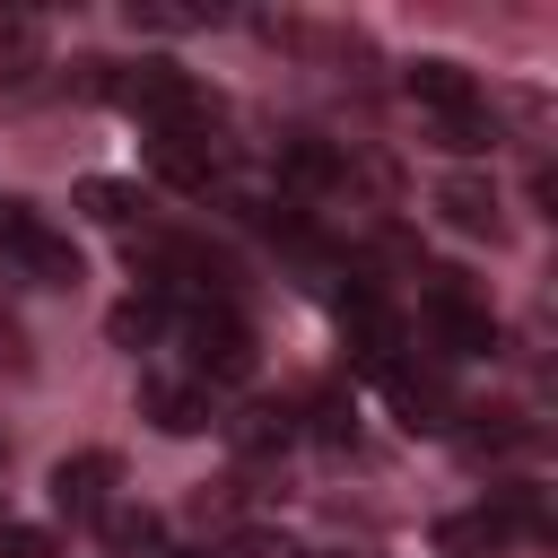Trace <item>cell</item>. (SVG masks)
<instances>
[{
  "mask_svg": "<svg viewBox=\"0 0 558 558\" xmlns=\"http://www.w3.org/2000/svg\"><path fill=\"white\" fill-rule=\"evenodd\" d=\"M105 96L113 105H131L157 140H218V87H201L192 70H174V61H131V70H113L105 78Z\"/></svg>",
  "mask_w": 558,
  "mask_h": 558,
  "instance_id": "1",
  "label": "cell"
},
{
  "mask_svg": "<svg viewBox=\"0 0 558 558\" xmlns=\"http://www.w3.org/2000/svg\"><path fill=\"white\" fill-rule=\"evenodd\" d=\"M44 17L35 9H0V87H26L35 70H44Z\"/></svg>",
  "mask_w": 558,
  "mask_h": 558,
  "instance_id": "11",
  "label": "cell"
},
{
  "mask_svg": "<svg viewBox=\"0 0 558 558\" xmlns=\"http://www.w3.org/2000/svg\"><path fill=\"white\" fill-rule=\"evenodd\" d=\"M384 392H392V410H401V427H445V418H453V401H445V384H436V375H418L410 357H392V366H384Z\"/></svg>",
  "mask_w": 558,
  "mask_h": 558,
  "instance_id": "8",
  "label": "cell"
},
{
  "mask_svg": "<svg viewBox=\"0 0 558 558\" xmlns=\"http://www.w3.org/2000/svg\"><path fill=\"white\" fill-rule=\"evenodd\" d=\"M157 558H209V549H157Z\"/></svg>",
  "mask_w": 558,
  "mask_h": 558,
  "instance_id": "21",
  "label": "cell"
},
{
  "mask_svg": "<svg viewBox=\"0 0 558 558\" xmlns=\"http://www.w3.org/2000/svg\"><path fill=\"white\" fill-rule=\"evenodd\" d=\"M279 174H288L296 192H331V183H349V157H340L331 140L296 131V140H279Z\"/></svg>",
  "mask_w": 558,
  "mask_h": 558,
  "instance_id": "9",
  "label": "cell"
},
{
  "mask_svg": "<svg viewBox=\"0 0 558 558\" xmlns=\"http://www.w3.org/2000/svg\"><path fill=\"white\" fill-rule=\"evenodd\" d=\"M113 453H61L52 462V514H70V523H105L113 514Z\"/></svg>",
  "mask_w": 558,
  "mask_h": 558,
  "instance_id": "7",
  "label": "cell"
},
{
  "mask_svg": "<svg viewBox=\"0 0 558 558\" xmlns=\"http://www.w3.org/2000/svg\"><path fill=\"white\" fill-rule=\"evenodd\" d=\"M418 314H427V331H436L453 357H488V349H497V314H488V305H480L453 270H436V279H427Z\"/></svg>",
  "mask_w": 558,
  "mask_h": 558,
  "instance_id": "5",
  "label": "cell"
},
{
  "mask_svg": "<svg viewBox=\"0 0 558 558\" xmlns=\"http://www.w3.org/2000/svg\"><path fill=\"white\" fill-rule=\"evenodd\" d=\"M0 453H9V445H0Z\"/></svg>",
  "mask_w": 558,
  "mask_h": 558,
  "instance_id": "22",
  "label": "cell"
},
{
  "mask_svg": "<svg viewBox=\"0 0 558 558\" xmlns=\"http://www.w3.org/2000/svg\"><path fill=\"white\" fill-rule=\"evenodd\" d=\"M105 532H113V549H157V541H166V523H157L148 506H113Z\"/></svg>",
  "mask_w": 558,
  "mask_h": 558,
  "instance_id": "17",
  "label": "cell"
},
{
  "mask_svg": "<svg viewBox=\"0 0 558 558\" xmlns=\"http://www.w3.org/2000/svg\"><path fill=\"white\" fill-rule=\"evenodd\" d=\"M401 87H410V105L427 113V131H436V148H453V157H480V148H497V105H488V87L462 70V61H410L401 70Z\"/></svg>",
  "mask_w": 558,
  "mask_h": 558,
  "instance_id": "2",
  "label": "cell"
},
{
  "mask_svg": "<svg viewBox=\"0 0 558 558\" xmlns=\"http://www.w3.org/2000/svg\"><path fill=\"white\" fill-rule=\"evenodd\" d=\"M0 262H9L17 279H35V288H70V279H78V244L52 235L26 201H0Z\"/></svg>",
  "mask_w": 558,
  "mask_h": 558,
  "instance_id": "4",
  "label": "cell"
},
{
  "mask_svg": "<svg viewBox=\"0 0 558 558\" xmlns=\"http://www.w3.org/2000/svg\"><path fill=\"white\" fill-rule=\"evenodd\" d=\"M218 9H174V0H131V26H157V35H183V26H209Z\"/></svg>",
  "mask_w": 558,
  "mask_h": 558,
  "instance_id": "18",
  "label": "cell"
},
{
  "mask_svg": "<svg viewBox=\"0 0 558 558\" xmlns=\"http://www.w3.org/2000/svg\"><path fill=\"white\" fill-rule=\"evenodd\" d=\"M140 410H148L166 436H201V427L218 418V392L192 384V375H174V366H148V375H140Z\"/></svg>",
  "mask_w": 558,
  "mask_h": 558,
  "instance_id": "6",
  "label": "cell"
},
{
  "mask_svg": "<svg viewBox=\"0 0 558 558\" xmlns=\"http://www.w3.org/2000/svg\"><path fill=\"white\" fill-rule=\"evenodd\" d=\"M349 427H357V418H349V401H340V392H323V401H314V436H323V445H349Z\"/></svg>",
  "mask_w": 558,
  "mask_h": 558,
  "instance_id": "20",
  "label": "cell"
},
{
  "mask_svg": "<svg viewBox=\"0 0 558 558\" xmlns=\"http://www.w3.org/2000/svg\"><path fill=\"white\" fill-rule=\"evenodd\" d=\"M0 558H61V541L44 523H0Z\"/></svg>",
  "mask_w": 558,
  "mask_h": 558,
  "instance_id": "19",
  "label": "cell"
},
{
  "mask_svg": "<svg viewBox=\"0 0 558 558\" xmlns=\"http://www.w3.org/2000/svg\"><path fill=\"white\" fill-rule=\"evenodd\" d=\"M436 209H445L462 235H497V192H488L480 174H453V183L436 192Z\"/></svg>",
  "mask_w": 558,
  "mask_h": 558,
  "instance_id": "13",
  "label": "cell"
},
{
  "mask_svg": "<svg viewBox=\"0 0 558 558\" xmlns=\"http://www.w3.org/2000/svg\"><path fill=\"white\" fill-rule=\"evenodd\" d=\"M174 340H183V375L209 384V392L253 375V331H244L227 305H192V314H174Z\"/></svg>",
  "mask_w": 558,
  "mask_h": 558,
  "instance_id": "3",
  "label": "cell"
},
{
  "mask_svg": "<svg viewBox=\"0 0 558 558\" xmlns=\"http://www.w3.org/2000/svg\"><path fill=\"white\" fill-rule=\"evenodd\" d=\"M166 331H174V305H166V296L113 305V340H122V349H148V340H166Z\"/></svg>",
  "mask_w": 558,
  "mask_h": 558,
  "instance_id": "15",
  "label": "cell"
},
{
  "mask_svg": "<svg viewBox=\"0 0 558 558\" xmlns=\"http://www.w3.org/2000/svg\"><path fill=\"white\" fill-rule=\"evenodd\" d=\"M148 157L174 192H209V174H218V140H148Z\"/></svg>",
  "mask_w": 558,
  "mask_h": 558,
  "instance_id": "12",
  "label": "cell"
},
{
  "mask_svg": "<svg viewBox=\"0 0 558 558\" xmlns=\"http://www.w3.org/2000/svg\"><path fill=\"white\" fill-rule=\"evenodd\" d=\"M514 532H506V514L497 506H471V514H445L436 523V558H497Z\"/></svg>",
  "mask_w": 558,
  "mask_h": 558,
  "instance_id": "10",
  "label": "cell"
},
{
  "mask_svg": "<svg viewBox=\"0 0 558 558\" xmlns=\"http://www.w3.org/2000/svg\"><path fill=\"white\" fill-rule=\"evenodd\" d=\"M235 445H244V453H270V445H296V410H270V401H253V410L235 418Z\"/></svg>",
  "mask_w": 558,
  "mask_h": 558,
  "instance_id": "16",
  "label": "cell"
},
{
  "mask_svg": "<svg viewBox=\"0 0 558 558\" xmlns=\"http://www.w3.org/2000/svg\"><path fill=\"white\" fill-rule=\"evenodd\" d=\"M78 209L105 218V227H131V218L148 209V192H140V183H113V174H87V183H78Z\"/></svg>",
  "mask_w": 558,
  "mask_h": 558,
  "instance_id": "14",
  "label": "cell"
}]
</instances>
